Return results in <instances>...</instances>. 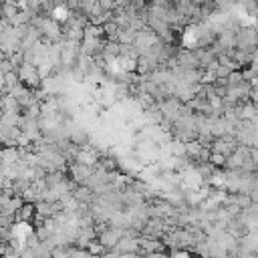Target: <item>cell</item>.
<instances>
[{
	"instance_id": "cell-4",
	"label": "cell",
	"mask_w": 258,
	"mask_h": 258,
	"mask_svg": "<svg viewBox=\"0 0 258 258\" xmlns=\"http://www.w3.org/2000/svg\"><path fill=\"white\" fill-rule=\"evenodd\" d=\"M97 151L93 149V147H87V145H83L81 149H79V153H77V163H83V165H89V167H95L97 165Z\"/></svg>"
},
{
	"instance_id": "cell-3",
	"label": "cell",
	"mask_w": 258,
	"mask_h": 258,
	"mask_svg": "<svg viewBox=\"0 0 258 258\" xmlns=\"http://www.w3.org/2000/svg\"><path fill=\"white\" fill-rule=\"evenodd\" d=\"M93 171H95V167H89V165H83V163H77V161L71 163V167H69V173H71V177L77 185H87Z\"/></svg>"
},
{
	"instance_id": "cell-5",
	"label": "cell",
	"mask_w": 258,
	"mask_h": 258,
	"mask_svg": "<svg viewBox=\"0 0 258 258\" xmlns=\"http://www.w3.org/2000/svg\"><path fill=\"white\" fill-rule=\"evenodd\" d=\"M119 254H137V252H141V244H139V238H123L121 242H119V246L115 248Z\"/></svg>"
},
{
	"instance_id": "cell-2",
	"label": "cell",
	"mask_w": 258,
	"mask_h": 258,
	"mask_svg": "<svg viewBox=\"0 0 258 258\" xmlns=\"http://www.w3.org/2000/svg\"><path fill=\"white\" fill-rule=\"evenodd\" d=\"M123 238H125V230H119V228H111V226H109L103 234H99L97 240L105 246V250H111V252H113V250L119 246V242H121Z\"/></svg>"
},
{
	"instance_id": "cell-8",
	"label": "cell",
	"mask_w": 258,
	"mask_h": 258,
	"mask_svg": "<svg viewBox=\"0 0 258 258\" xmlns=\"http://www.w3.org/2000/svg\"><path fill=\"white\" fill-rule=\"evenodd\" d=\"M202 149H204V145H202L198 139H194V141H187V143H185V151H187V157H194V161L200 157Z\"/></svg>"
},
{
	"instance_id": "cell-1",
	"label": "cell",
	"mask_w": 258,
	"mask_h": 258,
	"mask_svg": "<svg viewBox=\"0 0 258 258\" xmlns=\"http://www.w3.org/2000/svg\"><path fill=\"white\" fill-rule=\"evenodd\" d=\"M16 75H18V81H20L24 87H28L30 91L42 87V79H40V75H38V69H36L34 64H30V62H22V64L18 67Z\"/></svg>"
},
{
	"instance_id": "cell-9",
	"label": "cell",
	"mask_w": 258,
	"mask_h": 258,
	"mask_svg": "<svg viewBox=\"0 0 258 258\" xmlns=\"http://www.w3.org/2000/svg\"><path fill=\"white\" fill-rule=\"evenodd\" d=\"M210 163H212L214 167H216V165H218V167H220V165H226V157L220 155V153H214V151H212V155H210Z\"/></svg>"
},
{
	"instance_id": "cell-11",
	"label": "cell",
	"mask_w": 258,
	"mask_h": 258,
	"mask_svg": "<svg viewBox=\"0 0 258 258\" xmlns=\"http://www.w3.org/2000/svg\"><path fill=\"white\" fill-rule=\"evenodd\" d=\"M250 67H252V69L258 73V48L252 52V62H250Z\"/></svg>"
},
{
	"instance_id": "cell-7",
	"label": "cell",
	"mask_w": 258,
	"mask_h": 258,
	"mask_svg": "<svg viewBox=\"0 0 258 258\" xmlns=\"http://www.w3.org/2000/svg\"><path fill=\"white\" fill-rule=\"evenodd\" d=\"M135 30H131V28H121L119 30V36H117V42L123 46V44H133L135 42Z\"/></svg>"
},
{
	"instance_id": "cell-6",
	"label": "cell",
	"mask_w": 258,
	"mask_h": 258,
	"mask_svg": "<svg viewBox=\"0 0 258 258\" xmlns=\"http://www.w3.org/2000/svg\"><path fill=\"white\" fill-rule=\"evenodd\" d=\"M139 244H141V252H145V254H155V252H161L163 250V242L161 240H157V238H139Z\"/></svg>"
},
{
	"instance_id": "cell-10",
	"label": "cell",
	"mask_w": 258,
	"mask_h": 258,
	"mask_svg": "<svg viewBox=\"0 0 258 258\" xmlns=\"http://www.w3.org/2000/svg\"><path fill=\"white\" fill-rule=\"evenodd\" d=\"M50 258H71V250H64V248H56V250L50 254Z\"/></svg>"
}]
</instances>
